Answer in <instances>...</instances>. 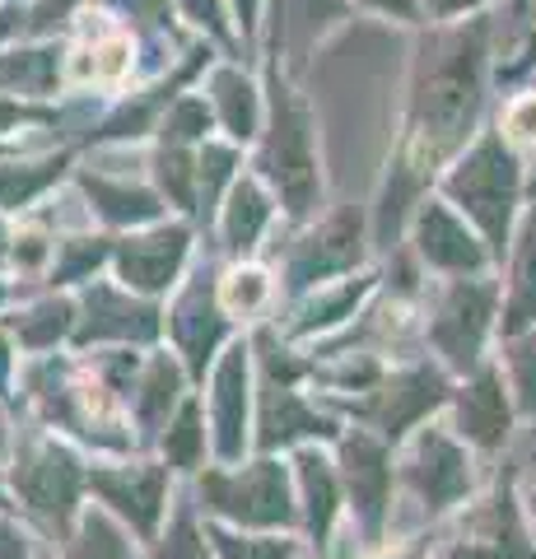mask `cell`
Returning a JSON list of instances; mask_svg holds the SVG:
<instances>
[{"label": "cell", "instance_id": "obj_1", "mask_svg": "<svg viewBox=\"0 0 536 559\" xmlns=\"http://www.w3.org/2000/svg\"><path fill=\"white\" fill-rule=\"evenodd\" d=\"M486 24L443 28L420 47L410 80V145L420 164L448 159L466 135L486 98Z\"/></svg>", "mask_w": 536, "mask_h": 559}, {"label": "cell", "instance_id": "obj_2", "mask_svg": "<svg viewBox=\"0 0 536 559\" xmlns=\"http://www.w3.org/2000/svg\"><path fill=\"white\" fill-rule=\"evenodd\" d=\"M266 178L281 187L289 215H308L318 205V150H313V121H308L303 103L294 98L281 75L271 80V135L262 150Z\"/></svg>", "mask_w": 536, "mask_h": 559}, {"label": "cell", "instance_id": "obj_3", "mask_svg": "<svg viewBox=\"0 0 536 559\" xmlns=\"http://www.w3.org/2000/svg\"><path fill=\"white\" fill-rule=\"evenodd\" d=\"M448 197H453L480 229H486L490 248L504 252L509 242V219H513V201H517V159L499 135H486L480 145L466 154L448 178Z\"/></svg>", "mask_w": 536, "mask_h": 559}, {"label": "cell", "instance_id": "obj_4", "mask_svg": "<svg viewBox=\"0 0 536 559\" xmlns=\"http://www.w3.org/2000/svg\"><path fill=\"white\" fill-rule=\"evenodd\" d=\"M205 499L211 509L248 522V527H285L294 518L285 471L275 462H257L243 476H205Z\"/></svg>", "mask_w": 536, "mask_h": 559}, {"label": "cell", "instance_id": "obj_5", "mask_svg": "<svg viewBox=\"0 0 536 559\" xmlns=\"http://www.w3.org/2000/svg\"><path fill=\"white\" fill-rule=\"evenodd\" d=\"M490 308H495L490 285H466V280H457V285L448 289L439 322H434V341L448 355V364H457V369H472L476 364L480 341H486V326H490Z\"/></svg>", "mask_w": 536, "mask_h": 559}, {"label": "cell", "instance_id": "obj_6", "mask_svg": "<svg viewBox=\"0 0 536 559\" xmlns=\"http://www.w3.org/2000/svg\"><path fill=\"white\" fill-rule=\"evenodd\" d=\"M14 485H20V495L43 518L65 522V513L75 509V495H80V471H75V462H71V452L65 448L38 443V448L24 452L20 466H14Z\"/></svg>", "mask_w": 536, "mask_h": 559}, {"label": "cell", "instance_id": "obj_7", "mask_svg": "<svg viewBox=\"0 0 536 559\" xmlns=\"http://www.w3.org/2000/svg\"><path fill=\"white\" fill-rule=\"evenodd\" d=\"M117 271H122L127 289H141V294H159L172 285L182 257H187V229L182 224H164L154 234H135L117 242Z\"/></svg>", "mask_w": 536, "mask_h": 559}, {"label": "cell", "instance_id": "obj_8", "mask_svg": "<svg viewBox=\"0 0 536 559\" xmlns=\"http://www.w3.org/2000/svg\"><path fill=\"white\" fill-rule=\"evenodd\" d=\"M159 331V312L150 304H135L131 294L112 285H94L84 294V322L75 331L80 345L90 341H150Z\"/></svg>", "mask_w": 536, "mask_h": 559}, {"label": "cell", "instance_id": "obj_9", "mask_svg": "<svg viewBox=\"0 0 536 559\" xmlns=\"http://www.w3.org/2000/svg\"><path fill=\"white\" fill-rule=\"evenodd\" d=\"M410 485L420 489V499H429V509H448V503H457L466 495V457L457 452V443L448 439V433L429 429L420 448H415V457L406 466Z\"/></svg>", "mask_w": 536, "mask_h": 559}, {"label": "cell", "instance_id": "obj_10", "mask_svg": "<svg viewBox=\"0 0 536 559\" xmlns=\"http://www.w3.org/2000/svg\"><path fill=\"white\" fill-rule=\"evenodd\" d=\"M415 242H420V257L429 266H443V271H476L480 261H486L480 242L462 229L457 215H448V210L434 201H429L420 210V219H415Z\"/></svg>", "mask_w": 536, "mask_h": 559}, {"label": "cell", "instance_id": "obj_11", "mask_svg": "<svg viewBox=\"0 0 536 559\" xmlns=\"http://www.w3.org/2000/svg\"><path fill=\"white\" fill-rule=\"evenodd\" d=\"M172 336H178L187 364H192V373H205V359H211V349L224 336V318H219V308H215L205 280H196V285L178 299V308H172Z\"/></svg>", "mask_w": 536, "mask_h": 559}, {"label": "cell", "instance_id": "obj_12", "mask_svg": "<svg viewBox=\"0 0 536 559\" xmlns=\"http://www.w3.org/2000/svg\"><path fill=\"white\" fill-rule=\"evenodd\" d=\"M243 411H248V349L234 345L215 373V425H219V457L243 452Z\"/></svg>", "mask_w": 536, "mask_h": 559}, {"label": "cell", "instance_id": "obj_13", "mask_svg": "<svg viewBox=\"0 0 536 559\" xmlns=\"http://www.w3.org/2000/svg\"><path fill=\"white\" fill-rule=\"evenodd\" d=\"M94 489L135 522V532H154L164 509V471H98Z\"/></svg>", "mask_w": 536, "mask_h": 559}, {"label": "cell", "instance_id": "obj_14", "mask_svg": "<svg viewBox=\"0 0 536 559\" xmlns=\"http://www.w3.org/2000/svg\"><path fill=\"white\" fill-rule=\"evenodd\" d=\"M443 401V378L439 373H402V378H392L383 392H378V406H373V419L383 425L392 439L396 433H406V425H415L425 411H434Z\"/></svg>", "mask_w": 536, "mask_h": 559}, {"label": "cell", "instance_id": "obj_15", "mask_svg": "<svg viewBox=\"0 0 536 559\" xmlns=\"http://www.w3.org/2000/svg\"><path fill=\"white\" fill-rule=\"evenodd\" d=\"M457 559H532V550H527L523 532H517L513 509H509L504 495H499L480 518H472V527L462 532Z\"/></svg>", "mask_w": 536, "mask_h": 559}, {"label": "cell", "instance_id": "obj_16", "mask_svg": "<svg viewBox=\"0 0 536 559\" xmlns=\"http://www.w3.org/2000/svg\"><path fill=\"white\" fill-rule=\"evenodd\" d=\"M359 261V215H336L318 238H308V248L294 261V285H313V280L345 271Z\"/></svg>", "mask_w": 536, "mask_h": 559}, {"label": "cell", "instance_id": "obj_17", "mask_svg": "<svg viewBox=\"0 0 536 559\" xmlns=\"http://www.w3.org/2000/svg\"><path fill=\"white\" fill-rule=\"evenodd\" d=\"M61 80V47L47 43V47H20V51H5L0 57V94L10 98H47Z\"/></svg>", "mask_w": 536, "mask_h": 559}, {"label": "cell", "instance_id": "obj_18", "mask_svg": "<svg viewBox=\"0 0 536 559\" xmlns=\"http://www.w3.org/2000/svg\"><path fill=\"white\" fill-rule=\"evenodd\" d=\"M345 480H350V495L359 503V513L373 527L383 518V499H388V462H383V448L369 443V439H355L345 443Z\"/></svg>", "mask_w": 536, "mask_h": 559}, {"label": "cell", "instance_id": "obj_19", "mask_svg": "<svg viewBox=\"0 0 536 559\" xmlns=\"http://www.w3.org/2000/svg\"><path fill=\"white\" fill-rule=\"evenodd\" d=\"M462 433L476 439L480 448H499L509 433V406H504V392H499V378L495 373H480L472 388L462 396Z\"/></svg>", "mask_w": 536, "mask_h": 559}, {"label": "cell", "instance_id": "obj_20", "mask_svg": "<svg viewBox=\"0 0 536 559\" xmlns=\"http://www.w3.org/2000/svg\"><path fill=\"white\" fill-rule=\"evenodd\" d=\"M80 187L84 197L94 201V210L108 224H145L159 215V197L145 187H131V182H112V178H94V173H80Z\"/></svg>", "mask_w": 536, "mask_h": 559}, {"label": "cell", "instance_id": "obj_21", "mask_svg": "<svg viewBox=\"0 0 536 559\" xmlns=\"http://www.w3.org/2000/svg\"><path fill=\"white\" fill-rule=\"evenodd\" d=\"M299 433H332L322 425L318 415H308L299 401H294V392L285 388H275V382H266V411H262V443L275 448V443H289V439H299Z\"/></svg>", "mask_w": 536, "mask_h": 559}, {"label": "cell", "instance_id": "obj_22", "mask_svg": "<svg viewBox=\"0 0 536 559\" xmlns=\"http://www.w3.org/2000/svg\"><path fill=\"white\" fill-rule=\"evenodd\" d=\"M61 173H65V154H51V159H38V164H5L0 168V215H5V210H24L33 197H43Z\"/></svg>", "mask_w": 536, "mask_h": 559}, {"label": "cell", "instance_id": "obj_23", "mask_svg": "<svg viewBox=\"0 0 536 559\" xmlns=\"http://www.w3.org/2000/svg\"><path fill=\"white\" fill-rule=\"evenodd\" d=\"M266 215H271V205L262 197V187L243 178L234 187L229 215H224V238H229V252L257 248V238H262V229H266Z\"/></svg>", "mask_w": 536, "mask_h": 559}, {"label": "cell", "instance_id": "obj_24", "mask_svg": "<svg viewBox=\"0 0 536 559\" xmlns=\"http://www.w3.org/2000/svg\"><path fill=\"white\" fill-rule=\"evenodd\" d=\"M215 103H219V117H224V127H229V135H238V140L257 135V94L238 70H219L215 75Z\"/></svg>", "mask_w": 536, "mask_h": 559}, {"label": "cell", "instance_id": "obj_25", "mask_svg": "<svg viewBox=\"0 0 536 559\" xmlns=\"http://www.w3.org/2000/svg\"><path fill=\"white\" fill-rule=\"evenodd\" d=\"M536 318V215L527 219L523 229V248H517V266H513V304L504 331H523Z\"/></svg>", "mask_w": 536, "mask_h": 559}, {"label": "cell", "instance_id": "obj_26", "mask_svg": "<svg viewBox=\"0 0 536 559\" xmlns=\"http://www.w3.org/2000/svg\"><path fill=\"white\" fill-rule=\"evenodd\" d=\"M71 318H75V308L65 299H43L24 312H14V336L28 349H47V345H57V336H65Z\"/></svg>", "mask_w": 536, "mask_h": 559}, {"label": "cell", "instance_id": "obj_27", "mask_svg": "<svg viewBox=\"0 0 536 559\" xmlns=\"http://www.w3.org/2000/svg\"><path fill=\"white\" fill-rule=\"evenodd\" d=\"M299 476H303V495H308V527L322 536L332 527V513H336V476L318 452H303L299 457Z\"/></svg>", "mask_w": 536, "mask_h": 559}, {"label": "cell", "instance_id": "obj_28", "mask_svg": "<svg viewBox=\"0 0 536 559\" xmlns=\"http://www.w3.org/2000/svg\"><path fill=\"white\" fill-rule=\"evenodd\" d=\"M112 257V238H65L57 248V266H51V280L57 285H71V280H90L98 261Z\"/></svg>", "mask_w": 536, "mask_h": 559}, {"label": "cell", "instance_id": "obj_29", "mask_svg": "<svg viewBox=\"0 0 536 559\" xmlns=\"http://www.w3.org/2000/svg\"><path fill=\"white\" fill-rule=\"evenodd\" d=\"M341 0H285V14H275V33H289L294 47H308L313 33L326 24V14H336Z\"/></svg>", "mask_w": 536, "mask_h": 559}, {"label": "cell", "instance_id": "obj_30", "mask_svg": "<svg viewBox=\"0 0 536 559\" xmlns=\"http://www.w3.org/2000/svg\"><path fill=\"white\" fill-rule=\"evenodd\" d=\"M159 182H164V191L178 205H187V210H196V191H192V182H196V164L187 159V150L182 145H164L159 150Z\"/></svg>", "mask_w": 536, "mask_h": 559}, {"label": "cell", "instance_id": "obj_31", "mask_svg": "<svg viewBox=\"0 0 536 559\" xmlns=\"http://www.w3.org/2000/svg\"><path fill=\"white\" fill-rule=\"evenodd\" d=\"M172 396H178V373H172L168 359H154L150 373H145V382H141V396H135V411H141L150 425H159Z\"/></svg>", "mask_w": 536, "mask_h": 559}, {"label": "cell", "instance_id": "obj_32", "mask_svg": "<svg viewBox=\"0 0 536 559\" xmlns=\"http://www.w3.org/2000/svg\"><path fill=\"white\" fill-rule=\"evenodd\" d=\"M234 150H219V145H205V154L196 159V182H201V197H196V210L205 219H211V210L219 201V187L229 182V173H234Z\"/></svg>", "mask_w": 536, "mask_h": 559}, {"label": "cell", "instance_id": "obj_33", "mask_svg": "<svg viewBox=\"0 0 536 559\" xmlns=\"http://www.w3.org/2000/svg\"><path fill=\"white\" fill-rule=\"evenodd\" d=\"M205 131H211V112H205L201 98L172 103L168 117H164V145H187V140H196Z\"/></svg>", "mask_w": 536, "mask_h": 559}, {"label": "cell", "instance_id": "obj_34", "mask_svg": "<svg viewBox=\"0 0 536 559\" xmlns=\"http://www.w3.org/2000/svg\"><path fill=\"white\" fill-rule=\"evenodd\" d=\"M164 452H168L172 466H196L201 462V415H196V406H187L178 415V425H172L168 439H164Z\"/></svg>", "mask_w": 536, "mask_h": 559}, {"label": "cell", "instance_id": "obj_35", "mask_svg": "<svg viewBox=\"0 0 536 559\" xmlns=\"http://www.w3.org/2000/svg\"><path fill=\"white\" fill-rule=\"evenodd\" d=\"M71 559H122V540H117V532L103 518H90L84 522V536L75 540Z\"/></svg>", "mask_w": 536, "mask_h": 559}, {"label": "cell", "instance_id": "obj_36", "mask_svg": "<svg viewBox=\"0 0 536 559\" xmlns=\"http://www.w3.org/2000/svg\"><path fill=\"white\" fill-rule=\"evenodd\" d=\"M51 257V242L43 229H20V234H10V261L20 271H38L43 261Z\"/></svg>", "mask_w": 536, "mask_h": 559}, {"label": "cell", "instance_id": "obj_37", "mask_svg": "<svg viewBox=\"0 0 536 559\" xmlns=\"http://www.w3.org/2000/svg\"><path fill=\"white\" fill-rule=\"evenodd\" d=\"M262 299H266V275L262 271H238L234 275V285L224 289V308H243V312H252V308H262Z\"/></svg>", "mask_w": 536, "mask_h": 559}, {"label": "cell", "instance_id": "obj_38", "mask_svg": "<svg viewBox=\"0 0 536 559\" xmlns=\"http://www.w3.org/2000/svg\"><path fill=\"white\" fill-rule=\"evenodd\" d=\"M28 121H57V112H51V108H38V103H24V98L0 94V140H5L10 131L28 127Z\"/></svg>", "mask_w": 536, "mask_h": 559}, {"label": "cell", "instance_id": "obj_39", "mask_svg": "<svg viewBox=\"0 0 536 559\" xmlns=\"http://www.w3.org/2000/svg\"><path fill=\"white\" fill-rule=\"evenodd\" d=\"M513 382L517 396H523V411H536V336L513 349Z\"/></svg>", "mask_w": 536, "mask_h": 559}, {"label": "cell", "instance_id": "obj_40", "mask_svg": "<svg viewBox=\"0 0 536 559\" xmlns=\"http://www.w3.org/2000/svg\"><path fill=\"white\" fill-rule=\"evenodd\" d=\"M215 540H219L224 559H285L289 555L285 540H243V536H224V532Z\"/></svg>", "mask_w": 536, "mask_h": 559}, {"label": "cell", "instance_id": "obj_41", "mask_svg": "<svg viewBox=\"0 0 536 559\" xmlns=\"http://www.w3.org/2000/svg\"><path fill=\"white\" fill-rule=\"evenodd\" d=\"M182 10H187V20L201 24V28H211L215 38H229V24H224V0H182Z\"/></svg>", "mask_w": 536, "mask_h": 559}, {"label": "cell", "instance_id": "obj_42", "mask_svg": "<svg viewBox=\"0 0 536 559\" xmlns=\"http://www.w3.org/2000/svg\"><path fill=\"white\" fill-rule=\"evenodd\" d=\"M164 559H205L201 536H196V527L187 518H178V527H172L168 546H164Z\"/></svg>", "mask_w": 536, "mask_h": 559}, {"label": "cell", "instance_id": "obj_43", "mask_svg": "<svg viewBox=\"0 0 536 559\" xmlns=\"http://www.w3.org/2000/svg\"><path fill=\"white\" fill-rule=\"evenodd\" d=\"M75 5H80V0H38V5H33V14H28V28H33V33L57 28Z\"/></svg>", "mask_w": 536, "mask_h": 559}, {"label": "cell", "instance_id": "obj_44", "mask_svg": "<svg viewBox=\"0 0 536 559\" xmlns=\"http://www.w3.org/2000/svg\"><path fill=\"white\" fill-rule=\"evenodd\" d=\"M122 10H131L135 20H150V24H168V0H117Z\"/></svg>", "mask_w": 536, "mask_h": 559}, {"label": "cell", "instance_id": "obj_45", "mask_svg": "<svg viewBox=\"0 0 536 559\" xmlns=\"http://www.w3.org/2000/svg\"><path fill=\"white\" fill-rule=\"evenodd\" d=\"M365 5H373V10H383V14H396V20H415V0H365Z\"/></svg>", "mask_w": 536, "mask_h": 559}, {"label": "cell", "instance_id": "obj_46", "mask_svg": "<svg viewBox=\"0 0 536 559\" xmlns=\"http://www.w3.org/2000/svg\"><path fill=\"white\" fill-rule=\"evenodd\" d=\"M0 559H24V540L14 536L5 522H0Z\"/></svg>", "mask_w": 536, "mask_h": 559}, {"label": "cell", "instance_id": "obj_47", "mask_svg": "<svg viewBox=\"0 0 536 559\" xmlns=\"http://www.w3.org/2000/svg\"><path fill=\"white\" fill-rule=\"evenodd\" d=\"M14 28H24V14H20V5H0V43H5Z\"/></svg>", "mask_w": 536, "mask_h": 559}, {"label": "cell", "instance_id": "obj_48", "mask_svg": "<svg viewBox=\"0 0 536 559\" xmlns=\"http://www.w3.org/2000/svg\"><path fill=\"white\" fill-rule=\"evenodd\" d=\"M480 5V0H429V10L439 14V20H448V14H457V10H472Z\"/></svg>", "mask_w": 536, "mask_h": 559}, {"label": "cell", "instance_id": "obj_49", "mask_svg": "<svg viewBox=\"0 0 536 559\" xmlns=\"http://www.w3.org/2000/svg\"><path fill=\"white\" fill-rule=\"evenodd\" d=\"M238 14H243V28H252V10H257V0H234Z\"/></svg>", "mask_w": 536, "mask_h": 559}, {"label": "cell", "instance_id": "obj_50", "mask_svg": "<svg viewBox=\"0 0 536 559\" xmlns=\"http://www.w3.org/2000/svg\"><path fill=\"white\" fill-rule=\"evenodd\" d=\"M0 159H10V145H5V140H0Z\"/></svg>", "mask_w": 536, "mask_h": 559}, {"label": "cell", "instance_id": "obj_51", "mask_svg": "<svg viewBox=\"0 0 536 559\" xmlns=\"http://www.w3.org/2000/svg\"><path fill=\"white\" fill-rule=\"evenodd\" d=\"M0 448H5V429H0Z\"/></svg>", "mask_w": 536, "mask_h": 559}, {"label": "cell", "instance_id": "obj_52", "mask_svg": "<svg viewBox=\"0 0 536 559\" xmlns=\"http://www.w3.org/2000/svg\"><path fill=\"white\" fill-rule=\"evenodd\" d=\"M523 5H527V0H517V10H523Z\"/></svg>", "mask_w": 536, "mask_h": 559}, {"label": "cell", "instance_id": "obj_53", "mask_svg": "<svg viewBox=\"0 0 536 559\" xmlns=\"http://www.w3.org/2000/svg\"><path fill=\"white\" fill-rule=\"evenodd\" d=\"M532 503H536V495H532Z\"/></svg>", "mask_w": 536, "mask_h": 559}]
</instances>
